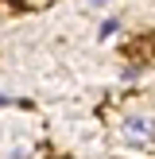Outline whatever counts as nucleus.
Listing matches in <instances>:
<instances>
[{"label": "nucleus", "mask_w": 155, "mask_h": 159, "mask_svg": "<svg viewBox=\"0 0 155 159\" xmlns=\"http://www.w3.org/2000/svg\"><path fill=\"white\" fill-rule=\"evenodd\" d=\"M151 132H155L151 116H128V120H124V136H128L132 144H144V140H151Z\"/></svg>", "instance_id": "nucleus-1"}, {"label": "nucleus", "mask_w": 155, "mask_h": 159, "mask_svg": "<svg viewBox=\"0 0 155 159\" xmlns=\"http://www.w3.org/2000/svg\"><path fill=\"white\" fill-rule=\"evenodd\" d=\"M116 31H120V20L113 16V20H105V23L97 27V35H101V39H108V35H116Z\"/></svg>", "instance_id": "nucleus-2"}, {"label": "nucleus", "mask_w": 155, "mask_h": 159, "mask_svg": "<svg viewBox=\"0 0 155 159\" xmlns=\"http://www.w3.org/2000/svg\"><path fill=\"white\" fill-rule=\"evenodd\" d=\"M27 155H31V148H23V144H20V148H12L4 159H27Z\"/></svg>", "instance_id": "nucleus-3"}, {"label": "nucleus", "mask_w": 155, "mask_h": 159, "mask_svg": "<svg viewBox=\"0 0 155 159\" xmlns=\"http://www.w3.org/2000/svg\"><path fill=\"white\" fill-rule=\"evenodd\" d=\"M93 4H108V0H93Z\"/></svg>", "instance_id": "nucleus-4"}, {"label": "nucleus", "mask_w": 155, "mask_h": 159, "mask_svg": "<svg viewBox=\"0 0 155 159\" xmlns=\"http://www.w3.org/2000/svg\"><path fill=\"white\" fill-rule=\"evenodd\" d=\"M0 105H4V93H0Z\"/></svg>", "instance_id": "nucleus-5"}]
</instances>
